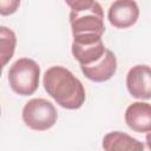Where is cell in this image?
<instances>
[{
  "instance_id": "obj_1",
  "label": "cell",
  "mask_w": 151,
  "mask_h": 151,
  "mask_svg": "<svg viewBox=\"0 0 151 151\" xmlns=\"http://www.w3.org/2000/svg\"><path fill=\"white\" fill-rule=\"evenodd\" d=\"M44 87L58 105L67 110H77L85 103L86 93L81 81L67 68L52 66L44 74Z\"/></svg>"
},
{
  "instance_id": "obj_2",
  "label": "cell",
  "mask_w": 151,
  "mask_h": 151,
  "mask_svg": "<svg viewBox=\"0 0 151 151\" xmlns=\"http://www.w3.org/2000/svg\"><path fill=\"white\" fill-rule=\"evenodd\" d=\"M70 6V24L73 37L81 34L103 35L105 32L104 12L99 2L93 0L66 1Z\"/></svg>"
},
{
  "instance_id": "obj_3",
  "label": "cell",
  "mask_w": 151,
  "mask_h": 151,
  "mask_svg": "<svg viewBox=\"0 0 151 151\" xmlns=\"http://www.w3.org/2000/svg\"><path fill=\"white\" fill-rule=\"evenodd\" d=\"M40 66L29 58H20L8 71V83L13 92L19 96H31L39 86Z\"/></svg>"
},
{
  "instance_id": "obj_4",
  "label": "cell",
  "mask_w": 151,
  "mask_h": 151,
  "mask_svg": "<svg viewBox=\"0 0 151 151\" xmlns=\"http://www.w3.org/2000/svg\"><path fill=\"white\" fill-rule=\"evenodd\" d=\"M58 119L54 105L42 98L28 100L22 109V120L32 130L46 131L51 129Z\"/></svg>"
},
{
  "instance_id": "obj_5",
  "label": "cell",
  "mask_w": 151,
  "mask_h": 151,
  "mask_svg": "<svg viewBox=\"0 0 151 151\" xmlns=\"http://www.w3.org/2000/svg\"><path fill=\"white\" fill-rule=\"evenodd\" d=\"M106 47L100 35L81 34L73 37L72 54L80 66H88L98 61L105 53Z\"/></svg>"
},
{
  "instance_id": "obj_6",
  "label": "cell",
  "mask_w": 151,
  "mask_h": 151,
  "mask_svg": "<svg viewBox=\"0 0 151 151\" xmlns=\"http://www.w3.org/2000/svg\"><path fill=\"white\" fill-rule=\"evenodd\" d=\"M139 17V8L136 1L132 0H117L111 4L107 19L116 28H129L133 26Z\"/></svg>"
},
{
  "instance_id": "obj_7",
  "label": "cell",
  "mask_w": 151,
  "mask_h": 151,
  "mask_svg": "<svg viewBox=\"0 0 151 151\" xmlns=\"http://www.w3.org/2000/svg\"><path fill=\"white\" fill-rule=\"evenodd\" d=\"M126 87L133 98L149 100L151 98V71L147 65H136L127 72Z\"/></svg>"
},
{
  "instance_id": "obj_8",
  "label": "cell",
  "mask_w": 151,
  "mask_h": 151,
  "mask_svg": "<svg viewBox=\"0 0 151 151\" xmlns=\"http://www.w3.org/2000/svg\"><path fill=\"white\" fill-rule=\"evenodd\" d=\"M83 74L96 83H103L111 79L117 71V58L114 53L106 48L104 55L92 65L80 66Z\"/></svg>"
},
{
  "instance_id": "obj_9",
  "label": "cell",
  "mask_w": 151,
  "mask_h": 151,
  "mask_svg": "<svg viewBox=\"0 0 151 151\" xmlns=\"http://www.w3.org/2000/svg\"><path fill=\"white\" fill-rule=\"evenodd\" d=\"M146 140L147 142L144 144L125 132L112 131L104 136L103 149L105 151H151L149 136Z\"/></svg>"
},
{
  "instance_id": "obj_10",
  "label": "cell",
  "mask_w": 151,
  "mask_h": 151,
  "mask_svg": "<svg viewBox=\"0 0 151 151\" xmlns=\"http://www.w3.org/2000/svg\"><path fill=\"white\" fill-rule=\"evenodd\" d=\"M125 123L134 132L146 133L151 130V106L149 103L136 101L125 111Z\"/></svg>"
},
{
  "instance_id": "obj_11",
  "label": "cell",
  "mask_w": 151,
  "mask_h": 151,
  "mask_svg": "<svg viewBox=\"0 0 151 151\" xmlns=\"http://www.w3.org/2000/svg\"><path fill=\"white\" fill-rule=\"evenodd\" d=\"M17 46L15 33L6 27L0 26V68H4L12 59Z\"/></svg>"
},
{
  "instance_id": "obj_12",
  "label": "cell",
  "mask_w": 151,
  "mask_h": 151,
  "mask_svg": "<svg viewBox=\"0 0 151 151\" xmlns=\"http://www.w3.org/2000/svg\"><path fill=\"white\" fill-rule=\"evenodd\" d=\"M20 6L19 0H0V15H11Z\"/></svg>"
},
{
  "instance_id": "obj_13",
  "label": "cell",
  "mask_w": 151,
  "mask_h": 151,
  "mask_svg": "<svg viewBox=\"0 0 151 151\" xmlns=\"http://www.w3.org/2000/svg\"><path fill=\"white\" fill-rule=\"evenodd\" d=\"M1 73H2V68H0V76H1Z\"/></svg>"
},
{
  "instance_id": "obj_14",
  "label": "cell",
  "mask_w": 151,
  "mask_h": 151,
  "mask_svg": "<svg viewBox=\"0 0 151 151\" xmlns=\"http://www.w3.org/2000/svg\"><path fill=\"white\" fill-rule=\"evenodd\" d=\"M0 114H1V109H0Z\"/></svg>"
}]
</instances>
